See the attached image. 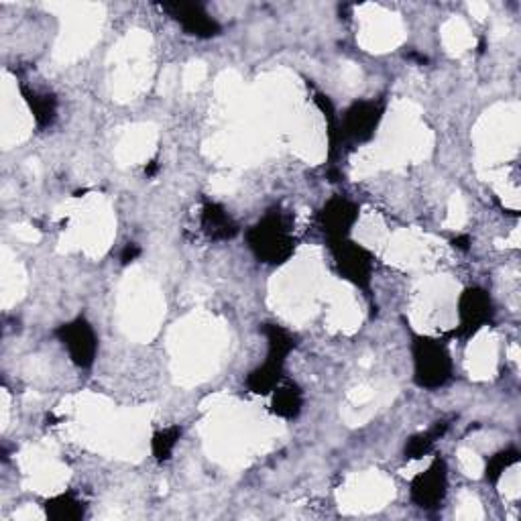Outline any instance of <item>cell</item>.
<instances>
[{
	"label": "cell",
	"mask_w": 521,
	"mask_h": 521,
	"mask_svg": "<svg viewBox=\"0 0 521 521\" xmlns=\"http://www.w3.org/2000/svg\"><path fill=\"white\" fill-rule=\"evenodd\" d=\"M446 432V424L438 422L436 426H432L430 430L422 432V434H416L408 440V444H405V458L408 460H418V458H424L432 448L434 444L444 436Z\"/></svg>",
	"instance_id": "cell-13"
},
{
	"label": "cell",
	"mask_w": 521,
	"mask_h": 521,
	"mask_svg": "<svg viewBox=\"0 0 521 521\" xmlns=\"http://www.w3.org/2000/svg\"><path fill=\"white\" fill-rule=\"evenodd\" d=\"M180 436H182V430L180 428H165L161 432H157L151 440V450H153V456L157 460H169L173 450H176L178 442H180Z\"/></svg>",
	"instance_id": "cell-15"
},
{
	"label": "cell",
	"mask_w": 521,
	"mask_h": 521,
	"mask_svg": "<svg viewBox=\"0 0 521 521\" xmlns=\"http://www.w3.org/2000/svg\"><path fill=\"white\" fill-rule=\"evenodd\" d=\"M202 226L204 233L214 241H230L239 233L235 218L230 216L220 204L208 202L202 210Z\"/></svg>",
	"instance_id": "cell-10"
},
{
	"label": "cell",
	"mask_w": 521,
	"mask_h": 521,
	"mask_svg": "<svg viewBox=\"0 0 521 521\" xmlns=\"http://www.w3.org/2000/svg\"><path fill=\"white\" fill-rule=\"evenodd\" d=\"M519 460V452L515 448H507V450H501L497 454H493L489 460H487V469H485V475L489 481H499L503 477L505 471H509L515 462Z\"/></svg>",
	"instance_id": "cell-16"
},
{
	"label": "cell",
	"mask_w": 521,
	"mask_h": 521,
	"mask_svg": "<svg viewBox=\"0 0 521 521\" xmlns=\"http://www.w3.org/2000/svg\"><path fill=\"white\" fill-rule=\"evenodd\" d=\"M139 253H141V251H139L135 245H129V247L125 249V253H123V263H129V261L137 259Z\"/></svg>",
	"instance_id": "cell-17"
},
{
	"label": "cell",
	"mask_w": 521,
	"mask_h": 521,
	"mask_svg": "<svg viewBox=\"0 0 521 521\" xmlns=\"http://www.w3.org/2000/svg\"><path fill=\"white\" fill-rule=\"evenodd\" d=\"M446 491H448V465L444 458H436L424 473H420L412 481V489H410L412 501L426 511L438 509L446 499Z\"/></svg>",
	"instance_id": "cell-4"
},
{
	"label": "cell",
	"mask_w": 521,
	"mask_h": 521,
	"mask_svg": "<svg viewBox=\"0 0 521 521\" xmlns=\"http://www.w3.org/2000/svg\"><path fill=\"white\" fill-rule=\"evenodd\" d=\"M163 9L176 19L186 33L196 35L200 39H210L220 33V25L216 19H212L202 5L194 3H169L163 5Z\"/></svg>",
	"instance_id": "cell-9"
},
{
	"label": "cell",
	"mask_w": 521,
	"mask_h": 521,
	"mask_svg": "<svg viewBox=\"0 0 521 521\" xmlns=\"http://www.w3.org/2000/svg\"><path fill=\"white\" fill-rule=\"evenodd\" d=\"M302 403H304V395H302L300 387L294 383H285V385L279 383L273 389L271 408L277 416H281L285 420L298 418V414L302 412Z\"/></svg>",
	"instance_id": "cell-11"
},
{
	"label": "cell",
	"mask_w": 521,
	"mask_h": 521,
	"mask_svg": "<svg viewBox=\"0 0 521 521\" xmlns=\"http://www.w3.org/2000/svg\"><path fill=\"white\" fill-rule=\"evenodd\" d=\"M383 117V110L377 102L361 100L355 102L342 121V137H349L353 141H369L379 127Z\"/></svg>",
	"instance_id": "cell-8"
},
{
	"label": "cell",
	"mask_w": 521,
	"mask_h": 521,
	"mask_svg": "<svg viewBox=\"0 0 521 521\" xmlns=\"http://www.w3.org/2000/svg\"><path fill=\"white\" fill-rule=\"evenodd\" d=\"M414 381L424 389H438L452 377V359L446 344L436 338L418 336L412 346Z\"/></svg>",
	"instance_id": "cell-2"
},
{
	"label": "cell",
	"mask_w": 521,
	"mask_h": 521,
	"mask_svg": "<svg viewBox=\"0 0 521 521\" xmlns=\"http://www.w3.org/2000/svg\"><path fill=\"white\" fill-rule=\"evenodd\" d=\"M45 513H47V517H51L55 521H78L84 517L86 507L76 495L64 493L45 503Z\"/></svg>",
	"instance_id": "cell-12"
},
{
	"label": "cell",
	"mask_w": 521,
	"mask_h": 521,
	"mask_svg": "<svg viewBox=\"0 0 521 521\" xmlns=\"http://www.w3.org/2000/svg\"><path fill=\"white\" fill-rule=\"evenodd\" d=\"M255 257L267 265L285 263L294 253V237L279 210L265 214L247 235Z\"/></svg>",
	"instance_id": "cell-1"
},
{
	"label": "cell",
	"mask_w": 521,
	"mask_h": 521,
	"mask_svg": "<svg viewBox=\"0 0 521 521\" xmlns=\"http://www.w3.org/2000/svg\"><path fill=\"white\" fill-rule=\"evenodd\" d=\"M359 220V206L342 196L332 198L320 212V224L330 243L349 239L353 226Z\"/></svg>",
	"instance_id": "cell-7"
},
{
	"label": "cell",
	"mask_w": 521,
	"mask_h": 521,
	"mask_svg": "<svg viewBox=\"0 0 521 521\" xmlns=\"http://www.w3.org/2000/svg\"><path fill=\"white\" fill-rule=\"evenodd\" d=\"M57 338L64 344L70 359L80 369H90L98 353V336L86 318H76L57 328Z\"/></svg>",
	"instance_id": "cell-3"
},
{
	"label": "cell",
	"mask_w": 521,
	"mask_h": 521,
	"mask_svg": "<svg viewBox=\"0 0 521 521\" xmlns=\"http://www.w3.org/2000/svg\"><path fill=\"white\" fill-rule=\"evenodd\" d=\"M332 251H334L336 265L346 279L353 281L359 287H369L373 261L367 249L351 243L349 239H344L332 243Z\"/></svg>",
	"instance_id": "cell-6"
},
{
	"label": "cell",
	"mask_w": 521,
	"mask_h": 521,
	"mask_svg": "<svg viewBox=\"0 0 521 521\" xmlns=\"http://www.w3.org/2000/svg\"><path fill=\"white\" fill-rule=\"evenodd\" d=\"M25 100L29 102L31 106V112L33 117L39 125H51L53 119H55V98L49 96V94H43V92H25Z\"/></svg>",
	"instance_id": "cell-14"
},
{
	"label": "cell",
	"mask_w": 521,
	"mask_h": 521,
	"mask_svg": "<svg viewBox=\"0 0 521 521\" xmlns=\"http://www.w3.org/2000/svg\"><path fill=\"white\" fill-rule=\"evenodd\" d=\"M493 318V302L485 289H467L458 300V326L460 334L473 336L485 328Z\"/></svg>",
	"instance_id": "cell-5"
}]
</instances>
